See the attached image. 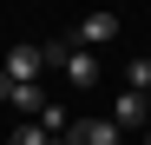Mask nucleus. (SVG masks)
I'll return each mask as SVG.
<instances>
[{
  "label": "nucleus",
  "mask_w": 151,
  "mask_h": 145,
  "mask_svg": "<svg viewBox=\"0 0 151 145\" xmlns=\"http://www.w3.org/2000/svg\"><path fill=\"white\" fill-rule=\"evenodd\" d=\"M0 72H7L13 86H40V72H46V53L33 40H20V46H7V59H0Z\"/></svg>",
  "instance_id": "nucleus-1"
},
{
  "label": "nucleus",
  "mask_w": 151,
  "mask_h": 145,
  "mask_svg": "<svg viewBox=\"0 0 151 145\" xmlns=\"http://www.w3.org/2000/svg\"><path fill=\"white\" fill-rule=\"evenodd\" d=\"M118 27H125L118 13H86L79 27H72V46H79V53H92V46H105V40H118Z\"/></svg>",
  "instance_id": "nucleus-2"
},
{
  "label": "nucleus",
  "mask_w": 151,
  "mask_h": 145,
  "mask_svg": "<svg viewBox=\"0 0 151 145\" xmlns=\"http://www.w3.org/2000/svg\"><path fill=\"white\" fill-rule=\"evenodd\" d=\"M125 132L112 125V119H72V132L59 138V145H118Z\"/></svg>",
  "instance_id": "nucleus-3"
},
{
  "label": "nucleus",
  "mask_w": 151,
  "mask_h": 145,
  "mask_svg": "<svg viewBox=\"0 0 151 145\" xmlns=\"http://www.w3.org/2000/svg\"><path fill=\"white\" fill-rule=\"evenodd\" d=\"M112 125H118V132H132V125H151V106L138 99V92H118V106H112Z\"/></svg>",
  "instance_id": "nucleus-4"
},
{
  "label": "nucleus",
  "mask_w": 151,
  "mask_h": 145,
  "mask_svg": "<svg viewBox=\"0 0 151 145\" xmlns=\"http://www.w3.org/2000/svg\"><path fill=\"white\" fill-rule=\"evenodd\" d=\"M59 72H66V86H79V92H92V86H99V59H92V53H72Z\"/></svg>",
  "instance_id": "nucleus-5"
},
{
  "label": "nucleus",
  "mask_w": 151,
  "mask_h": 145,
  "mask_svg": "<svg viewBox=\"0 0 151 145\" xmlns=\"http://www.w3.org/2000/svg\"><path fill=\"white\" fill-rule=\"evenodd\" d=\"M7 106H20V112H27V119H40V112L53 106V99H46L40 86H13V99H7Z\"/></svg>",
  "instance_id": "nucleus-6"
},
{
  "label": "nucleus",
  "mask_w": 151,
  "mask_h": 145,
  "mask_svg": "<svg viewBox=\"0 0 151 145\" xmlns=\"http://www.w3.org/2000/svg\"><path fill=\"white\" fill-rule=\"evenodd\" d=\"M125 92L151 99V59H132V66H125Z\"/></svg>",
  "instance_id": "nucleus-7"
},
{
  "label": "nucleus",
  "mask_w": 151,
  "mask_h": 145,
  "mask_svg": "<svg viewBox=\"0 0 151 145\" xmlns=\"http://www.w3.org/2000/svg\"><path fill=\"white\" fill-rule=\"evenodd\" d=\"M40 125H46V132H53V145H59V138L72 132V112H66V106L53 99V106H46V112H40Z\"/></svg>",
  "instance_id": "nucleus-8"
},
{
  "label": "nucleus",
  "mask_w": 151,
  "mask_h": 145,
  "mask_svg": "<svg viewBox=\"0 0 151 145\" xmlns=\"http://www.w3.org/2000/svg\"><path fill=\"white\" fill-rule=\"evenodd\" d=\"M7 145H53V132H46V125H13Z\"/></svg>",
  "instance_id": "nucleus-9"
},
{
  "label": "nucleus",
  "mask_w": 151,
  "mask_h": 145,
  "mask_svg": "<svg viewBox=\"0 0 151 145\" xmlns=\"http://www.w3.org/2000/svg\"><path fill=\"white\" fill-rule=\"evenodd\" d=\"M7 99H13V79H7V72H0V106H7Z\"/></svg>",
  "instance_id": "nucleus-10"
},
{
  "label": "nucleus",
  "mask_w": 151,
  "mask_h": 145,
  "mask_svg": "<svg viewBox=\"0 0 151 145\" xmlns=\"http://www.w3.org/2000/svg\"><path fill=\"white\" fill-rule=\"evenodd\" d=\"M0 59H7V53H0Z\"/></svg>",
  "instance_id": "nucleus-11"
},
{
  "label": "nucleus",
  "mask_w": 151,
  "mask_h": 145,
  "mask_svg": "<svg viewBox=\"0 0 151 145\" xmlns=\"http://www.w3.org/2000/svg\"><path fill=\"white\" fill-rule=\"evenodd\" d=\"M145 106H151V99H145Z\"/></svg>",
  "instance_id": "nucleus-12"
}]
</instances>
